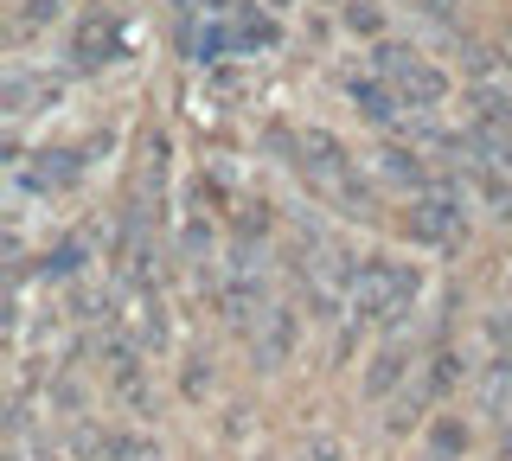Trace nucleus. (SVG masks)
I'll return each mask as SVG.
<instances>
[{
	"instance_id": "obj_13",
	"label": "nucleus",
	"mask_w": 512,
	"mask_h": 461,
	"mask_svg": "<svg viewBox=\"0 0 512 461\" xmlns=\"http://www.w3.org/2000/svg\"><path fill=\"white\" fill-rule=\"evenodd\" d=\"M461 378H468V353H461L448 333H436V346L423 353V372H416V391H423L429 404H442V397L455 391Z\"/></svg>"
},
{
	"instance_id": "obj_4",
	"label": "nucleus",
	"mask_w": 512,
	"mask_h": 461,
	"mask_svg": "<svg viewBox=\"0 0 512 461\" xmlns=\"http://www.w3.org/2000/svg\"><path fill=\"white\" fill-rule=\"evenodd\" d=\"M404 237L416 250H455L461 237H468V193H461L455 180H436V186H423V193H410L404 199Z\"/></svg>"
},
{
	"instance_id": "obj_14",
	"label": "nucleus",
	"mask_w": 512,
	"mask_h": 461,
	"mask_svg": "<svg viewBox=\"0 0 512 461\" xmlns=\"http://www.w3.org/2000/svg\"><path fill=\"white\" fill-rule=\"evenodd\" d=\"M84 269H90V237L84 231H64L58 244H45V257L32 276L45 282V289H71V282H84Z\"/></svg>"
},
{
	"instance_id": "obj_17",
	"label": "nucleus",
	"mask_w": 512,
	"mask_h": 461,
	"mask_svg": "<svg viewBox=\"0 0 512 461\" xmlns=\"http://www.w3.org/2000/svg\"><path fill=\"white\" fill-rule=\"evenodd\" d=\"M64 7L71 0H13V20H7L13 45H32V39L52 33V26H64Z\"/></svg>"
},
{
	"instance_id": "obj_2",
	"label": "nucleus",
	"mask_w": 512,
	"mask_h": 461,
	"mask_svg": "<svg viewBox=\"0 0 512 461\" xmlns=\"http://www.w3.org/2000/svg\"><path fill=\"white\" fill-rule=\"evenodd\" d=\"M365 65L384 71L397 84V97H404L410 109V122H429V116H442V103L455 97V77H448L436 58L423 52V45H410V39H378V45H365Z\"/></svg>"
},
{
	"instance_id": "obj_24",
	"label": "nucleus",
	"mask_w": 512,
	"mask_h": 461,
	"mask_svg": "<svg viewBox=\"0 0 512 461\" xmlns=\"http://www.w3.org/2000/svg\"><path fill=\"white\" fill-rule=\"evenodd\" d=\"M506 455H512V423H506Z\"/></svg>"
},
{
	"instance_id": "obj_12",
	"label": "nucleus",
	"mask_w": 512,
	"mask_h": 461,
	"mask_svg": "<svg viewBox=\"0 0 512 461\" xmlns=\"http://www.w3.org/2000/svg\"><path fill=\"white\" fill-rule=\"evenodd\" d=\"M231 7V33H237V58H256V52H276L282 45V20L269 13V0H224Z\"/></svg>"
},
{
	"instance_id": "obj_15",
	"label": "nucleus",
	"mask_w": 512,
	"mask_h": 461,
	"mask_svg": "<svg viewBox=\"0 0 512 461\" xmlns=\"http://www.w3.org/2000/svg\"><path fill=\"white\" fill-rule=\"evenodd\" d=\"M461 173H468V193L487 205V218L512 225V167H493V161H468L461 154Z\"/></svg>"
},
{
	"instance_id": "obj_9",
	"label": "nucleus",
	"mask_w": 512,
	"mask_h": 461,
	"mask_svg": "<svg viewBox=\"0 0 512 461\" xmlns=\"http://www.w3.org/2000/svg\"><path fill=\"white\" fill-rule=\"evenodd\" d=\"M64 103V77H52V65H32V58H13L7 65V129H20L26 116Z\"/></svg>"
},
{
	"instance_id": "obj_11",
	"label": "nucleus",
	"mask_w": 512,
	"mask_h": 461,
	"mask_svg": "<svg viewBox=\"0 0 512 461\" xmlns=\"http://www.w3.org/2000/svg\"><path fill=\"white\" fill-rule=\"evenodd\" d=\"M295 346H301V314L288 308V301H269V314L250 327V359H256V372H282V365L295 359Z\"/></svg>"
},
{
	"instance_id": "obj_6",
	"label": "nucleus",
	"mask_w": 512,
	"mask_h": 461,
	"mask_svg": "<svg viewBox=\"0 0 512 461\" xmlns=\"http://www.w3.org/2000/svg\"><path fill=\"white\" fill-rule=\"evenodd\" d=\"M148 340H135L122 321H103L96 333V353H103V372H109V391L122 397L135 417H154V385H148Z\"/></svg>"
},
{
	"instance_id": "obj_19",
	"label": "nucleus",
	"mask_w": 512,
	"mask_h": 461,
	"mask_svg": "<svg viewBox=\"0 0 512 461\" xmlns=\"http://www.w3.org/2000/svg\"><path fill=\"white\" fill-rule=\"evenodd\" d=\"M468 84H512V58H506V45H487V39H474V45H468Z\"/></svg>"
},
{
	"instance_id": "obj_18",
	"label": "nucleus",
	"mask_w": 512,
	"mask_h": 461,
	"mask_svg": "<svg viewBox=\"0 0 512 461\" xmlns=\"http://www.w3.org/2000/svg\"><path fill=\"white\" fill-rule=\"evenodd\" d=\"M340 26H346V39L378 45V39H391V7L384 0H340Z\"/></svg>"
},
{
	"instance_id": "obj_23",
	"label": "nucleus",
	"mask_w": 512,
	"mask_h": 461,
	"mask_svg": "<svg viewBox=\"0 0 512 461\" xmlns=\"http://www.w3.org/2000/svg\"><path fill=\"white\" fill-rule=\"evenodd\" d=\"M506 308H512V269H506Z\"/></svg>"
},
{
	"instance_id": "obj_3",
	"label": "nucleus",
	"mask_w": 512,
	"mask_h": 461,
	"mask_svg": "<svg viewBox=\"0 0 512 461\" xmlns=\"http://www.w3.org/2000/svg\"><path fill=\"white\" fill-rule=\"evenodd\" d=\"M135 45V20H128L122 0H96L71 20V39H64V77H103L116 71Z\"/></svg>"
},
{
	"instance_id": "obj_16",
	"label": "nucleus",
	"mask_w": 512,
	"mask_h": 461,
	"mask_svg": "<svg viewBox=\"0 0 512 461\" xmlns=\"http://www.w3.org/2000/svg\"><path fill=\"white\" fill-rule=\"evenodd\" d=\"M474 449V423L461 417V410H436V417L423 423V455H436V461H461Z\"/></svg>"
},
{
	"instance_id": "obj_5",
	"label": "nucleus",
	"mask_w": 512,
	"mask_h": 461,
	"mask_svg": "<svg viewBox=\"0 0 512 461\" xmlns=\"http://www.w3.org/2000/svg\"><path fill=\"white\" fill-rule=\"evenodd\" d=\"M96 148H109V135L84 141V148H64V141H58V148H32L26 161L13 167V193H20V199H64V193H77Z\"/></svg>"
},
{
	"instance_id": "obj_7",
	"label": "nucleus",
	"mask_w": 512,
	"mask_h": 461,
	"mask_svg": "<svg viewBox=\"0 0 512 461\" xmlns=\"http://www.w3.org/2000/svg\"><path fill=\"white\" fill-rule=\"evenodd\" d=\"M340 97L352 103V116H359L365 129H378V135H397V129L410 122V109H404V97H397V84H391L384 71H372V65H365V71H346V77H340Z\"/></svg>"
},
{
	"instance_id": "obj_10",
	"label": "nucleus",
	"mask_w": 512,
	"mask_h": 461,
	"mask_svg": "<svg viewBox=\"0 0 512 461\" xmlns=\"http://www.w3.org/2000/svg\"><path fill=\"white\" fill-rule=\"evenodd\" d=\"M378 180L384 186H397V193H423V186H436V180H448V173L429 161V148L423 141H397V135H384V148H378Z\"/></svg>"
},
{
	"instance_id": "obj_22",
	"label": "nucleus",
	"mask_w": 512,
	"mask_h": 461,
	"mask_svg": "<svg viewBox=\"0 0 512 461\" xmlns=\"http://www.w3.org/2000/svg\"><path fill=\"white\" fill-rule=\"evenodd\" d=\"M308 461H340V442H333V436H314L308 442Z\"/></svg>"
},
{
	"instance_id": "obj_21",
	"label": "nucleus",
	"mask_w": 512,
	"mask_h": 461,
	"mask_svg": "<svg viewBox=\"0 0 512 461\" xmlns=\"http://www.w3.org/2000/svg\"><path fill=\"white\" fill-rule=\"evenodd\" d=\"M180 385H186L192 404H199V397L212 391V359H186V378H180Z\"/></svg>"
},
{
	"instance_id": "obj_25",
	"label": "nucleus",
	"mask_w": 512,
	"mask_h": 461,
	"mask_svg": "<svg viewBox=\"0 0 512 461\" xmlns=\"http://www.w3.org/2000/svg\"><path fill=\"white\" fill-rule=\"evenodd\" d=\"M269 7H288V0H269Z\"/></svg>"
},
{
	"instance_id": "obj_8",
	"label": "nucleus",
	"mask_w": 512,
	"mask_h": 461,
	"mask_svg": "<svg viewBox=\"0 0 512 461\" xmlns=\"http://www.w3.org/2000/svg\"><path fill=\"white\" fill-rule=\"evenodd\" d=\"M416 365H423L416 340H410L404 327H391V333L378 340L372 365H365V378H359V397H365V404H391V397L410 385V372H416Z\"/></svg>"
},
{
	"instance_id": "obj_1",
	"label": "nucleus",
	"mask_w": 512,
	"mask_h": 461,
	"mask_svg": "<svg viewBox=\"0 0 512 461\" xmlns=\"http://www.w3.org/2000/svg\"><path fill=\"white\" fill-rule=\"evenodd\" d=\"M416 301H423V269L391 257V250H372V257H359V269L346 282V321L391 333L416 314Z\"/></svg>"
},
{
	"instance_id": "obj_20",
	"label": "nucleus",
	"mask_w": 512,
	"mask_h": 461,
	"mask_svg": "<svg viewBox=\"0 0 512 461\" xmlns=\"http://www.w3.org/2000/svg\"><path fill=\"white\" fill-rule=\"evenodd\" d=\"M461 0H416V13H423L429 26H442V33H461Z\"/></svg>"
}]
</instances>
